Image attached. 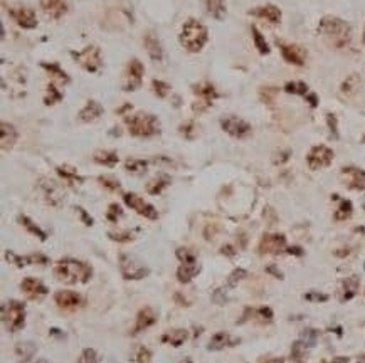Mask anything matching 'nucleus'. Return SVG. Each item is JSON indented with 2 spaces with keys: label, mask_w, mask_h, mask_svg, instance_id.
Segmentation results:
<instances>
[{
  "label": "nucleus",
  "mask_w": 365,
  "mask_h": 363,
  "mask_svg": "<svg viewBox=\"0 0 365 363\" xmlns=\"http://www.w3.org/2000/svg\"><path fill=\"white\" fill-rule=\"evenodd\" d=\"M123 200H125V204H127L130 208H133V210L138 212L140 215L147 217V219L155 220L156 217H158L156 208L153 207L152 204H148V202H145L143 199H140L138 195H135V193H125Z\"/></svg>",
  "instance_id": "nucleus-9"
},
{
  "label": "nucleus",
  "mask_w": 365,
  "mask_h": 363,
  "mask_svg": "<svg viewBox=\"0 0 365 363\" xmlns=\"http://www.w3.org/2000/svg\"><path fill=\"white\" fill-rule=\"evenodd\" d=\"M19 222H21L22 226L30 232V234L37 235V237L41 239V240H46V239H47V234H46V232H44V231H41V227L35 226V224H34L32 220H30L27 215H21V217H19Z\"/></svg>",
  "instance_id": "nucleus-35"
},
{
  "label": "nucleus",
  "mask_w": 365,
  "mask_h": 363,
  "mask_svg": "<svg viewBox=\"0 0 365 363\" xmlns=\"http://www.w3.org/2000/svg\"><path fill=\"white\" fill-rule=\"evenodd\" d=\"M187 337H188V333L185 330H174V331H170V333L163 335L162 341L170 343V345H174V346H180L187 340Z\"/></svg>",
  "instance_id": "nucleus-33"
},
{
  "label": "nucleus",
  "mask_w": 365,
  "mask_h": 363,
  "mask_svg": "<svg viewBox=\"0 0 365 363\" xmlns=\"http://www.w3.org/2000/svg\"><path fill=\"white\" fill-rule=\"evenodd\" d=\"M177 258L180 259L183 264H195V256L192 252H188L187 249H177Z\"/></svg>",
  "instance_id": "nucleus-45"
},
{
  "label": "nucleus",
  "mask_w": 365,
  "mask_h": 363,
  "mask_svg": "<svg viewBox=\"0 0 365 363\" xmlns=\"http://www.w3.org/2000/svg\"><path fill=\"white\" fill-rule=\"evenodd\" d=\"M94 161L104 167H115L118 163V155L115 152H108V150H100L94 153Z\"/></svg>",
  "instance_id": "nucleus-30"
},
{
  "label": "nucleus",
  "mask_w": 365,
  "mask_h": 363,
  "mask_svg": "<svg viewBox=\"0 0 365 363\" xmlns=\"http://www.w3.org/2000/svg\"><path fill=\"white\" fill-rule=\"evenodd\" d=\"M62 100V93H59V91L54 88V84H49L47 86V96L44 98V103L47 106L54 104V103L61 101Z\"/></svg>",
  "instance_id": "nucleus-42"
},
{
  "label": "nucleus",
  "mask_w": 365,
  "mask_h": 363,
  "mask_svg": "<svg viewBox=\"0 0 365 363\" xmlns=\"http://www.w3.org/2000/svg\"><path fill=\"white\" fill-rule=\"evenodd\" d=\"M167 185H170V177H168V175H158L156 179L148 182L147 190H148L150 195H158V193L162 192Z\"/></svg>",
  "instance_id": "nucleus-31"
},
{
  "label": "nucleus",
  "mask_w": 365,
  "mask_h": 363,
  "mask_svg": "<svg viewBox=\"0 0 365 363\" xmlns=\"http://www.w3.org/2000/svg\"><path fill=\"white\" fill-rule=\"evenodd\" d=\"M221 126L226 133L234 138H246L251 133V125L237 116H226L221 120Z\"/></svg>",
  "instance_id": "nucleus-10"
},
{
  "label": "nucleus",
  "mask_w": 365,
  "mask_h": 363,
  "mask_svg": "<svg viewBox=\"0 0 365 363\" xmlns=\"http://www.w3.org/2000/svg\"><path fill=\"white\" fill-rule=\"evenodd\" d=\"M56 303L61 310L64 311H73L76 308L82 306V296L78 293H73V291H59L56 293Z\"/></svg>",
  "instance_id": "nucleus-17"
},
{
  "label": "nucleus",
  "mask_w": 365,
  "mask_h": 363,
  "mask_svg": "<svg viewBox=\"0 0 365 363\" xmlns=\"http://www.w3.org/2000/svg\"><path fill=\"white\" fill-rule=\"evenodd\" d=\"M155 321H156L155 311H153L152 308H143V310H141L140 313H138V318H136L135 333H138V331L148 328V326H152Z\"/></svg>",
  "instance_id": "nucleus-25"
},
{
  "label": "nucleus",
  "mask_w": 365,
  "mask_h": 363,
  "mask_svg": "<svg viewBox=\"0 0 365 363\" xmlns=\"http://www.w3.org/2000/svg\"><path fill=\"white\" fill-rule=\"evenodd\" d=\"M143 73H145L143 64H141L138 59H131V61H130V64H128V78H127V82L123 84V89L125 91L138 89L140 84H141Z\"/></svg>",
  "instance_id": "nucleus-15"
},
{
  "label": "nucleus",
  "mask_w": 365,
  "mask_h": 363,
  "mask_svg": "<svg viewBox=\"0 0 365 363\" xmlns=\"http://www.w3.org/2000/svg\"><path fill=\"white\" fill-rule=\"evenodd\" d=\"M212 301H214V303H217V305H226V303H227L226 293H224L222 289L214 291V294H212Z\"/></svg>",
  "instance_id": "nucleus-52"
},
{
  "label": "nucleus",
  "mask_w": 365,
  "mask_h": 363,
  "mask_svg": "<svg viewBox=\"0 0 365 363\" xmlns=\"http://www.w3.org/2000/svg\"><path fill=\"white\" fill-rule=\"evenodd\" d=\"M281 51V56L286 62L294 66H303L306 61V51L303 47L296 44H285V42H278Z\"/></svg>",
  "instance_id": "nucleus-13"
},
{
  "label": "nucleus",
  "mask_w": 365,
  "mask_h": 363,
  "mask_svg": "<svg viewBox=\"0 0 365 363\" xmlns=\"http://www.w3.org/2000/svg\"><path fill=\"white\" fill-rule=\"evenodd\" d=\"M251 32H253V41H254V46H256V49L259 51L261 54H269V46L268 42H266V39L262 37V34L258 30V27H251Z\"/></svg>",
  "instance_id": "nucleus-37"
},
{
  "label": "nucleus",
  "mask_w": 365,
  "mask_h": 363,
  "mask_svg": "<svg viewBox=\"0 0 365 363\" xmlns=\"http://www.w3.org/2000/svg\"><path fill=\"white\" fill-rule=\"evenodd\" d=\"M327 120H328L330 130H332V133H333V138H339V133H337V118H335V114L328 113L327 114Z\"/></svg>",
  "instance_id": "nucleus-53"
},
{
  "label": "nucleus",
  "mask_w": 365,
  "mask_h": 363,
  "mask_svg": "<svg viewBox=\"0 0 365 363\" xmlns=\"http://www.w3.org/2000/svg\"><path fill=\"white\" fill-rule=\"evenodd\" d=\"M192 128H194V123H190V121H188V123L180 126V133H182V135H185L187 138H194V135H192Z\"/></svg>",
  "instance_id": "nucleus-54"
},
{
  "label": "nucleus",
  "mask_w": 365,
  "mask_h": 363,
  "mask_svg": "<svg viewBox=\"0 0 365 363\" xmlns=\"http://www.w3.org/2000/svg\"><path fill=\"white\" fill-rule=\"evenodd\" d=\"M179 41L182 47H185L188 52H199L204 49V46L209 41V32L207 27L197 19H187L180 29Z\"/></svg>",
  "instance_id": "nucleus-2"
},
{
  "label": "nucleus",
  "mask_w": 365,
  "mask_h": 363,
  "mask_svg": "<svg viewBox=\"0 0 365 363\" xmlns=\"http://www.w3.org/2000/svg\"><path fill=\"white\" fill-rule=\"evenodd\" d=\"M259 314H261V316L262 318H271V316H273V311H271L269 310V308H261V310H259Z\"/></svg>",
  "instance_id": "nucleus-58"
},
{
  "label": "nucleus",
  "mask_w": 365,
  "mask_h": 363,
  "mask_svg": "<svg viewBox=\"0 0 365 363\" xmlns=\"http://www.w3.org/2000/svg\"><path fill=\"white\" fill-rule=\"evenodd\" d=\"M39 187H41V190L44 192L46 200L52 205V207H59V205H62V202H64V192H62V188L59 187L56 182L49 180V179H41Z\"/></svg>",
  "instance_id": "nucleus-12"
},
{
  "label": "nucleus",
  "mask_w": 365,
  "mask_h": 363,
  "mask_svg": "<svg viewBox=\"0 0 365 363\" xmlns=\"http://www.w3.org/2000/svg\"><path fill=\"white\" fill-rule=\"evenodd\" d=\"M9 15L22 29H35L37 27V15L29 7H15V9H10Z\"/></svg>",
  "instance_id": "nucleus-11"
},
{
  "label": "nucleus",
  "mask_w": 365,
  "mask_h": 363,
  "mask_svg": "<svg viewBox=\"0 0 365 363\" xmlns=\"http://www.w3.org/2000/svg\"><path fill=\"white\" fill-rule=\"evenodd\" d=\"M206 10L215 21H221L226 15V0H204Z\"/></svg>",
  "instance_id": "nucleus-27"
},
{
  "label": "nucleus",
  "mask_w": 365,
  "mask_h": 363,
  "mask_svg": "<svg viewBox=\"0 0 365 363\" xmlns=\"http://www.w3.org/2000/svg\"><path fill=\"white\" fill-rule=\"evenodd\" d=\"M360 78L357 76V74H352V76H348L347 79L343 81V84H341V93L347 94V96H352V94H355L357 91L360 89Z\"/></svg>",
  "instance_id": "nucleus-34"
},
{
  "label": "nucleus",
  "mask_w": 365,
  "mask_h": 363,
  "mask_svg": "<svg viewBox=\"0 0 365 363\" xmlns=\"http://www.w3.org/2000/svg\"><path fill=\"white\" fill-rule=\"evenodd\" d=\"M73 57L89 73H96L101 68V52L96 46H88L81 52H73Z\"/></svg>",
  "instance_id": "nucleus-6"
},
{
  "label": "nucleus",
  "mask_w": 365,
  "mask_h": 363,
  "mask_svg": "<svg viewBox=\"0 0 365 363\" xmlns=\"http://www.w3.org/2000/svg\"><path fill=\"white\" fill-rule=\"evenodd\" d=\"M34 353H35V345L30 341L19 343V345L15 346V357H17V360L21 363H27L34 357Z\"/></svg>",
  "instance_id": "nucleus-29"
},
{
  "label": "nucleus",
  "mask_w": 365,
  "mask_h": 363,
  "mask_svg": "<svg viewBox=\"0 0 365 363\" xmlns=\"http://www.w3.org/2000/svg\"><path fill=\"white\" fill-rule=\"evenodd\" d=\"M199 272V267L195 264H182L177 271V278H179L180 283H190L192 278Z\"/></svg>",
  "instance_id": "nucleus-32"
},
{
  "label": "nucleus",
  "mask_w": 365,
  "mask_h": 363,
  "mask_svg": "<svg viewBox=\"0 0 365 363\" xmlns=\"http://www.w3.org/2000/svg\"><path fill=\"white\" fill-rule=\"evenodd\" d=\"M337 363H347V358H337Z\"/></svg>",
  "instance_id": "nucleus-62"
},
{
  "label": "nucleus",
  "mask_w": 365,
  "mask_h": 363,
  "mask_svg": "<svg viewBox=\"0 0 365 363\" xmlns=\"http://www.w3.org/2000/svg\"><path fill=\"white\" fill-rule=\"evenodd\" d=\"M128 130L133 136L140 138H148L160 133V123L156 120V116L148 113H136L133 116H128L127 120Z\"/></svg>",
  "instance_id": "nucleus-4"
},
{
  "label": "nucleus",
  "mask_w": 365,
  "mask_h": 363,
  "mask_svg": "<svg viewBox=\"0 0 365 363\" xmlns=\"http://www.w3.org/2000/svg\"><path fill=\"white\" fill-rule=\"evenodd\" d=\"M145 42V49H147L148 56H150L152 61L155 62H162L163 61V47L160 44V41L155 37L153 34H147L143 39Z\"/></svg>",
  "instance_id": "nucleus-20"
},
{
  "label": "nucleus",
  "mask_w": 365,
  "mask_h": 363,
  "mask_svg": "<svg viewBox=\"0 0 365 363\" xmlns=\"http://www.w3.org/2000/svg\"><path fill=\"white\" fill-rule=\"evenodd\" d=\"M57 173L66 182H69L71 185H78V183H81V182H82V179L78 175L76 170H74V168H71V167H57Z\"/></svg>",
  "instance_id": "nucleus-36"
},
{
  "label": "nucleus",
  "mask_w": 365,
  "mask_h": 363,
  "mask_svg": "<svg viewBox=\"0 0 365 363\" xmlns=\"http://www.w3.org/2000/svg\"><path fill=\"white\" fill-rule=\"evenodd\" d=\"M54 276L66 284H84L91 278V267L84 262L74 261V259H62L54 267Z\"/></svg>",
  "instance_id": "nucleus-3"
},
{
  "label": "nucleus",
  "mask_w": 365,
  "mask_h": 363,
  "mask_svg": "<svg viewBox=\"0 0 365 363\" xmlns=\"http://www.w3.org/2000/svg\"><path fill=\"white\" fill-rule=\"evenodd\" d=\"M41 66H42V68H44V69L49 71V73L52 74V76H56L59 81H62V82H69L68 74H66L64 71H62L61 68H59L57 64H54V62H51V64H47V62H42Z\"/></svg>",
  "instance_id": "nucleus-40"
},
{
  "label": "nucleus",
  "mask_w": 365,
  "mask_h": 363,
  "mask_svg": "<svg viewBox=\"0 0 365 363\" xmlns=\"http://www.w3.org/2000/svg\"><path fill=\"white\" fill-rule=\"evenodd\" d=\"M98 180H100V183L104 185L108 190H118V188H120V182H118L116 179H113V177H109V175H101Z\"/></svg>",
  "instance_id": "nucleus-43"
},
{
  "label": "nucleus",
  "mask_w": 365,
  "mask_h": 363,
  "mask_svg": "<svg viewBox=\"0 0 365 363\" xmlns=\"http://www.w3.org/2000/svg\"><path fill=\"white\" fill-rule=\"evenodd\" d=\"M194 89H195V94L204 100L202 103H200L204 108H206V106H209V103L214 100V98H217V93H215L214 86H212L210 82H200V84L194 86Z\"/></svg>",
  "instance_id": "nucleus-26"
},
{
  "label": "nucleus",
  "mask_w": 365,
  "mask_h": 363,
  "mask_svg": "<svg viewBox=\"0 0 365 363\" xmlns=\"http://www.w3.org/2000/svg\"><path fill=\"white\" fill-rule=\"evenodd\" d=\"M24 318H26V311H24L22 303L12 299L2 306V321L9 331L21 330L24 326Z\"/></svg>",
  "instance_id": "nucleus-5"
},
{
  "label": "nucleus",
  "mask_w": 365,
  "mask_h": 363,
  "mask_svg": "<svg viewBox=\"0 0 365 363\" xmlns=\"http://www.w3.org/2000/svg\"><path fill=\"white\" fill-rule=\"evenodd\" d=\"M357 283H359V279L357 278H350L345 281V287H347V293H345V299H350L353 294H355L357 291Z\"/></svg>",
  "instance_id": "nucleus-49"
},
{
  "label": "nucleus",
  "mask_w": 365,
  "mask_h": 363,
  "mask_svg": "<svg viewBox=\"0 0 365 363\" xmlns=\"http://www.w3.org/2000/svg\"><path fill=\"white\" fill-rule=\"evenodd\" d=\"M235 343H239V340H235V338L229 337L227 333H217L212 337L210 343L207 345V348L212 350V352H215V350H222L224 346H233Z\"/></svg>",
  "instance_id": "nucleus-28"
},
{
  "label": "nucleus",
  "mask_w": 365,
  "mask_h": 363,
  "mask_svg": "<svg viewBox=\"0 0 365 363\" xmlns=\"http://www.w3.org/2000/svg\"><path fill=\"white\" fill-rule=\"evenodd\" d=\"M109 239L116 240V242H127L133 239V234L130 231H120V232H109Z\"/></svg>",
  "instance_id": "nucleus-44"
},
{
  "label": "nucleus",
  "mask_w": 365,
  "mask_h": 363,
  "mask_svg": "<svg viewBox=\"0 0 365 363\" xmlns=\"http://www.w3.org/2000/svg\"><path fill=\"white\" fill-rule=\"evenodd\" d=\"M135 360H136V363H148L152 360V353L148 352L145 346H138V352H136Z\"/></svg>",
  "instance_id": "nucleus-48"
},
{
  "label": "nucleus",
  "mask_w": 365,
  "mask_h": 363,
  "mask_svg": "<svg viewBox=\"0 0 365 363\" xmlns=\"http://www.w3.org/2000/svg\"><path fill=\"white\" fill-rule=\"evenodd\" d=\"M103 114V106L100 104L98 101H88V104L81 109L78 118L84 123H89V121H94Z\"/></svg>",
  "instance_id": "nucleus-23"
},
{
  "label": "nucleus",
  "mask_w": 365,
  "mask_h": 363,
  "mask_svg": "<svg viewBox=\"0 0 365 363\" xmlns=\"http://www.w3.org/2000/svg\"><path fill=\"white\" fill-rule=\"evenodd\" d=\"M242 278H246V271L244 269H235L233 274L227 278V286L229 287H234L235 284H237L239 281H241Z\"/></svg>",
  "instance_id": "nucleus-47"
},
{
  "label": "nucleus",
  "mask_w": 365,
  "mask_h": 363,
  "mask_svg": "<svg viewBox=\"0 0 365 363\" xmlns=\"http://www.w3.org/2000/svg\"><path fill=\"white\" fill-rule=\"evenodd\" d=\"M41 7L46 14H49L51 17L59 19L66 14L68 5H66L64 0H41Z\"/></svg>",
  "instance_id": "nucleus-22"
},
{
  "label": "nucleus",
  "mask_w": 365,
  "mask_h": 363,
  "mask_svg": "<svg viewBox=\"0 0 365 363\" xmlns=\"http://www.w3.org/2000/svg\"><path fill=\"white\" fill-rule=\"evenodd\" d=\"M153 89H155V94L158 98H165L168 94V91H170V86L162 81H153Z\"/></svg>",
  "instance_id": "nucleus-46"
},
{
  "label": "nucleus",
  "mask_w": 365,
  "mask_h": 363,
  "mask_svg": "<svg viewBox=\"0 0 365 363\" xmlns=\"http://www.w3.org/2000/svg\"><path fill=\"white\" fill-rule=\"evenodd\" d=\"M221 252L224 256H229V258H233V256H234V247L233 246H224L221 249Z\"/></svg>",
  "instance_id": "nucleus-57"
},
{
  "label": "nucleus",
  "mask_w": 365,
  "mask_h": 363,
  "mask_svg": "<svg viewBox=\"0 0 365 363\" xmlns=\"http://www.w3.org/2000/svg\"><path fill=\"white\" fill-rule=\"evenodd\" d=\"M352 215V204L350 200H341L339 210L335 212V219L337 220H345Z\"/></svg>",
  "instance_id": "nucleus-41"
},
{
  "label": "nucleus",
  "mask_w": 365,
  "mask_h": 363,
  "mask_svg": "<svg viewBox=\"0 0 365 363\" xmlns=\"http://www.w3.org/2000/svg\"><path fill=\"white\" fill-rule=\"evenodd\" d=\"M341 179L352 190H365V172L355 167H347L341 170Z\"/></svg>",
  "instance_id": "nucleus-16"
},
{
  "label": "nucleus",
  "mask_w": 365,
  "mask_h": 363,
  "mask_svg": "<svg viewBox=\"0 0 365 363\" xmlns=\"http://www.w3.org/2000/svg\"><path fill=\"white\" fill-rule=\"evenodd\" d=\"M308 301H327V296L325 294H313V293H308L305 296Z\"/></svg>",
  "instance_id": "nucleus-56"
},
{
  "label": "nucleus",
  "mask_w": 365,
  "mask_h": 363,
  "mask_svg": "<svg viewBox=\"0 0 365 363\" xmlns=\"http://www.w3.org/2000/svg\"><path fill=\"white\" fill-rule=\"evenodd\" d=\"M120 269L121 274H123L125 279H131V281H136V279H143L145 276H148V269L145 266L136 261L133 258H128L127 254L120 256Z\"/></svg>",
  "instance_id": "nucleus-7"
},
{
  "label": "nucleus",
  "mask_w": 365,
  "mask_h": 363,
  "mask_svg": "<svg viewBox=\"0 0 365 363\" xmlns=\"http://www.w3.org/2000/svg\"><path fill=\"white\" fill-rule=\"evenodd\" d=\"M268 272H269V274H273V276H276V278L283 279V274H281V272H278V269L274 266H268Z\"/></svg>",
  "instance_id": "nucleus-59"
},
{
  "label": "nucleus",
  "mask_w": 365,
  "mask_h": 363,
  "mask_svg": "<svg viewBox=\"0 0 365 363\" xmlns=\"http://www.w3.org/2000/svg\"><path fill=\"white\" fill-rule=\"evenodd\" d=\"M121 215V207L118 204H111L108 208V214H106V217H108V220H111V222H116L118 217Z\"/></svg>",
  "instance_id": "nucleus-51"
},
{
  "label": "nucleus",
  "mask_w": 365,
  "mask_h": 363,
  "mask_svg": "<svg viewBox=\"0 0 365 363\" xmlns=\"http://www.w3.org/2000/svg\"><path fill=\"white\" fill-rule=\"evenodd\" d=\"M318 34L323 35L325 41L330 42V46L337 47H345L350 42L352 37V29L345 21H341L339 17H333V15H327L320 21L318 26Z\"/></svg>",
  "instance_id": "nucleus-1"
},
{
  "label": "nucleus",
  "mask_w": 365,
  "mask_h": 363,
  "mask_svg": "<svg viewBox=\"0 0 365 363\" xmlns=\"http://www.w3.org/2000/svg\"><path fill=\"white\" fill-rule=\"evenodd\" d=\"M364 41H365V34H364Z\"/></svg>",
  "instance_id": "nucleus-63"
},
{
  "label": "nucleus",
  "mask_w": 365,
  "mask_h": 363,
  "mask_svg": "<svg viewBox=\"0 0 365 363\" xmlns=\"http://www.w3.org/2000/svg\"><path fill=\"white\" fill-rule=\"evenodd\" d=\"M251 14L256 15V17H261L264 19V21H268L271 24H278L281 21V10L278 9L276 5H262V7H258V9H253L251 10Z\"/></svg>",
  "instance_id": "nucleus-21"
},
{
  "label": "nucleus",
  "mask_w": 365,
  "mask_h": 363,
  "mask_svg": "<svg viewBox=\"0 0 365 363\" xmlns=\"http://www.w3.org/2000/svg\"><path fill=\"white\" fill-rule=\"evenodd\" d=\"M286 247V239L281 234H266L259 244V252L262 254H280Z\"/></svg>",
  "instance_id": "nucleus-14"
},
{
  "label": "nucleus",
  "mask_w": 365,
  "mask_h": 363,
  "mask_svg": "<svg viewBox=\"0 0 365 363\" xmlns=\"http://www.w3.org/2000/svg\"><path fill=\"white\" fill-rule=\"evenodd\" d=\"M288 252H289V254H294V256H301V254H303V251H301L300 247H289Z\"/></svg>",
  "instance_id": "nucleus-61"
},
{
  "label": "nucleus",
  "mask_w": 365,
  "mask_h": 363,
  "mask_svg": "<svg viewBox=\"0 0 365 363\" xmlns=\"http://www.w3.org/2000/svg\"><path fill=\"white\" fill-rule=\"evenodd\" d=\"M306 100H308L310 101V104H312V106H316L318 104V98L315 96V94H306Z\"/></svg>",
  "instance_id": "nucleus-60"
},
{
  "label": "nucleus",
  "mask_w": 365,
  "mask_h": 363,
  "mask_svg": "<svg viewBox=\"0 0 365 363\" xmlns=\"http://www.w3.org/2000/svg\"><path fill=\"white\" fill-rule=\"evenodd\" d=\"M125 168L133 173V175H141V173L147 172V161L143 160H136V158H128L127 163H125Z\"/></svg>",
  "instance_id": "nucleus-38"
},
{
  "label": "nucleus",
  "mask_w": 365,
  "mask_h": 363,
  "mask_svg": "<svg viewBox=\"0 0 365 363\" xmlns=\"http://www.w3.org/2000/svg\"><path fill=\"white\" fill-rule=\"evenodd\" d=\"M76 210H78V212H79V214H81V219H82V222H84L86 226H93V219H91V217H89L88 214H86V210H84V208H81V207H76Z\"/></svg>",
  "instance_id": "nucleus-55"
},
{
  "label": "nucleus",
  "mask_w": 365,
  "mask_h": 363,
  "mask_svg": "<svg viewBox=\"0 0 365 363\" xmlns=\"http://www.w3.org/2000/svg\"><path fill=\"white\" fill-rule=\"evenodd\" d=\"M333 160V152L325 145H318V147H313L310 150L308 156H306V161H308V167L312 170H320L323 167H328Z\"/></svg>",
  "instance_id": "nucleus-8"
},
{
  "label": "nucleus",
  "mask_w": 365,
  "mask_h": 363,
  "mask_svg": "<svg viewBox=\"0 0 365 363\" xmlns=\"http://www.w3.org/2000/svg\"><path fill=\"white\" fill-rule=\"evenodd\" d=\"M285 91L289 94H301V96H306V94H308V86L301 81H291L285 86Z\"/></svg>",
  "instance_id": "nucleus-39"
},
{
  "label": "nucleus",
  "mask_w": 365,
  "mask_h": 363,
  "mask_svg": "<svg viewBox=\"0 0 365 363\" xmlns=\"http://www.w3.org/2000/svg\"><path fill=\"white\" fill-rule=\"evenodd\" d=\"M0 130H2V138H0V145H2V150L3 152H7V150H12V147L15 145V141H17V131H15V128L9 123H5V121H2V125H0Z\"/></svg>",
  "instance_id": "nucleus-24"
},
{
  "label": "nucleus",
  "mask_w": 365,
  "mask_h": 363,
  "mask_svg": "<svg viewBox=\"0 0 365 363\" xmlns=\"http://www.w3.org/2000/svg\"><path fill=\"white\" fill-rule=\"evenodd\" d=\"M21 289H22V293L26 296H29L30 299H35V298H39V296L49 293V289H47L44 284L39 281V279H34V278L24 279L22 284H21Z\"/></svg>",
  "instance_id": "nucleus-19"
},
{
  "label": "nucleus",
  "mask_w": 365,
  "mask_h": 363,
  "mask_svg": "<svg viewBox=\"0 0 365 363\" xmlns=\"http://www.w3.org/2000/svg\"><path fill=\"white\" fill-rule=\"evenodd\" d=\"M78 363H96V352L91 348H86L84 352L81 353L79 362Z\"/></svg>",
  "instance_id": "nucleus-50"
},
{
  "label": "nucleus",
  "mask_w": 365,
  "mask_h": 363,
  "mask_svg": "<svg viewBox=\"0 0 365 363\" xmlns=\"http://www.w3.org/2000/svg\"><path fill=\"white\" fill-rule=\"evenodd\" d=\"M5 258H7V261L15 264L17 267H24V266H27V264H41V266H46V264L49 262V258H46V256H42V254H32V256L22 258V256L14 254L12 251L5 252Z\"/></svg>",
  "instance_id": "nucleus-18"
}]
</instances>
